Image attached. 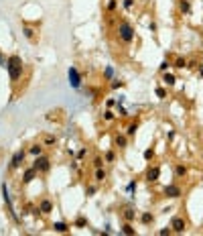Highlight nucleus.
<instances>
[{
	"label": "nucleus",
	"mask_w": 203,
	"mask_h": 236,
	"mask_svg": "<svg viewBox=\"0 0 203 236\" xmlns=\"http://www.w3.org/2000/svg\"><path fill=\"white\" fill-rule=\"evenodd\" d=\"M6 69H8L10 81H18V79H21V73H23V61H21V57L10 55L6 59Z\"/></svg>",
	"instance_id": "f257e3e1"
},
{
	"label": "nucleus",
	"mask_w": 203,
	"mask_h": 236,
	"mask_svg": "<svg viewBox=\"0 0 203 236\" xmlns=\"http://www.w3.org/2000/svg\"><path fill=\"white\" fill-rule=\"evenodd\" d=\"M118 37H120L124 43H132V41H134V29H132V24L122 21V23L118 24Z\"/></svg>",
	"instance_id": "f03ea898"
},
{
	"label": "nucleus",
	"mask_w": 203,
	"mask_h": 236,
	"mask_svg": "<svg viewBox=\"0 0 203 236\" xmlns=\"http://www.w3.org/2000/svg\"><path fill=\"white\" fill-rule=\"evenodd\" d=\"M67 78H69V84H71V88H75V90H79L81 88V73L77 71V67H71L67 69Z\"/></svg>",
	"instance_id": "7ed1b4c3"
},
{
	"label": "nucleus",
	"mask_w": 203,
	"mask_h": 236,
	"mask_svg": "<svg viewBox=\"0 0 203 236\" xmlns=\"http://www.w3.org/2000/svg\"><path fill=\"white\" fill-rule=\"evenodd\" d=\"M33 167L37 169L39 173H47V171L51 169V161H49V157H43V155H39V157H35Z\"/></svg>",
	"instance_id": "20e7f679"
},
{
	"label": "nucleus",
	"mask_w": 203,
	"mask_h": 236,
	"mask_svg": "<svg viewBox=\"0 0 203 236\" xmlns=\"http://www.w3.org/2000/svg\"><path fill=\"white\" fill-rule=\"evenodd\" d=\"M171 230L177 232V234H181V232L185 230V220H183L181 216H175V218L171 220Z\"/></svg>",
	"instance_id": "39448f33"
},
{
	"label": "nucleus",
	"mask_w": 203,
	"mask_h": 236,
	"mask_svg": "<svg viewBox=\"0 0 203 236\" xmlns=\"http://www.w3.org/2000/svg\"><path fill=\"white\" fill-rule=\"evenodd\" d=\"M2 198H4V202H6V206H8V212L12 214V218L18 222V218H16V214H14V208H12V200H10V195H8V187H6V183L2 185Z\"/></svg>",
	"instance_id": "423d86ee"
},
{
	"label": "nucleus",
	"mask_w": 203,
	"mask_h": 236,
	"mask_svg": "<svg viewBox=\"0 0 203 236\" xmlns=\"http://www.w3.org/2000/svg\"><path fill=\"white\" fill-rule=\"evenodd\" d=\"M24 161V151H16L14 155H12L10 159V167L12 169H16V167H21V163Z\"/></svg>",
	"instance_id": "0eeeda50"
},
{
	"label": "nucleus",
	"mask_w": 203,
	"mask_h": 236,
	"mask_svg": "<svg viewBox=\"0 0 203 236\" xmlns=\"http://www.w3.org/2000/svg\"><path fill=\"white\" fill-rule=\"evenodd\" d=\"M163 191H165V195H169V198H181V187L179 185H173V183H171V185H167Z\"/></svg>",
	"instance_id": "6e6552de"
},
{
	"label": "nucleus",
	"mask_w": 203,
	"mask_h": 236,
	"mask_svg": "<svg viewBox=\"0 0 203 236\" xmlns=\"http://www.w3.org/2000/svg\"><path fill=\"white\" fill-rule=\"evenodd\" d=\"M158 177H160V169L158 167H150L146 171V181L150 183V181H158Z\"/></svg>",
	"instance_id": "1a4fd4ad"
},
{
	"label": "nucleus",
	"mask_w": 203,
	"mask_h": 236,
	"mask_svg": "<svg viewBox=\"0 0 203 236\" xmlns=\"http://www.w3.org/2000/svg\"><path fill=\"white\" fill-rule=\"evenodd\" d=\"M37 173H39V171H37L35 167L26 169V171H24V175H23V181H24V183H31V181H33L35 177H37Z\"/></svg>",
	"instance_id": "9d476101"
},
{
	"label": "nucleus",
	"mask_w": 203,
	"mask_h": 236,
	"mask_svg": "<svg viewBox=\"0 0 203 236\" xmlns=\"http://www.w3.org/2000/svg\"><path fill=\"white\" fill-rule=\"evenodd\" d=\"M39 210H41L43 214L53 212V202H51V200H43V202H41V206H39Z\"/></svg>",
	"instance_id": "9b49d317"
},
{
	"label": "nucleus",
	"mask_w": 203,
	"mask_h": 236,
	"mask_svg": "<svg viewBox=\"0 0 203 236\" xmlns=\"http://www.w3.org/2000/svg\"><path fill=\"white\" fill-rule=\"evenodd\" d=\"M116 145L120 146V149H124L128 145V136L126 135H116Z\"/></svg>",
	"instance_id": "f8f14e48"
},
{
	"label": "nucleus",
	"mask_w": 203,
	"mask_h": 236,
	"mask_svg": "<svg viewBox=\"0 0 203 236\" xmlns=\"http://www.w3.org/2000/svg\"><path fill=\"white\" fill-rule=\"evenodd\" d=\"M163 81H165L167 86H175V81H177V79H175V75H173V73L165 71V78H163Z\"/></svg>",
	"instance_id": "ddd939ff"
},
{
	"label": "nucleus",
	"mask_w": 203,
	"mask_h": 236,
	"mask_svg": "<svg viewBox=\"0 0 203 236\" xmlns=\"http://www.w3.org/2000/svg\"><path fill=\"white\" fill-rule=\"evenodd\" d=\"M134 216H136V212L132 210V208H126V210H124V220H126V222H132Z\"/></svg>",
	"instance_id": "4468645a"
},
{
	"label": "nucleus",
	"mask_w": 203,
	"mask_h": 236,
	"mask_svg": "<svg viewBox=\"0 0 203 236\" xmlns=\"http://www.w3.org/2000/svg\"><path fill=\"white\" fill-rule=\"evenodd\" d=\"M175 175H177V177H185V175H187V167H185V165H177V167H175Z\"/></svg>",
	"instance_id": "2eb2a0df"
},
{
	"label": "nucleus",
	"mask_w": 203,
	"mask_h": 236,
	"mask_svg": "<svg viewBox=\"0 0 203 236\" xmlns=\"http://www.w3.org/2000/svg\"><path fill=\"white\" fill-rule=\"evenodd\" d=\"M122 234H128V236H130V234H136V230L132 228V224H130V222H126V224L122 226Z\"/></svg>",
	"instance_id": "dca6fc26"
},
{
	"label": "nucleus",
	"mask_w": 203,
	"mask_h": 236,
	"mask_svg": "<svg viewBox=\"0 0 203 236\" xmlns=\"http://www.w3.org/2000/svg\"><path fill=\"white\" fill-rule=\"evenodd\" d=\"M53 228H55L57 232H67V230H69V226L65 224V222H55V224H53Z\"/></svg>",
	"instance_id": "f3484780"
},
{
	"label": "nucleus",
	"mask_w": 203,
	"mask_h": 236,
	"mask_svg": "<svg viewBox=\"0 0 203 236\" xmlns=\"http://www.w3.org/2000/svg\"><path fill=\"white\" fill-rule=\"evenodd\" d=\"M106 179V171H104V169H96V181H98V183H102V181Z\"/></svg>",
	"instance_id": "a211bd4d"
},
{
	"label": "nucleus",
	"mask_w": 203,
	"mask_h": 236,
	"mask_svg": "<svg viewBox=\"0 0 203 236\" xmlns=\"http://www.w3.org/2000/svg\"><path fill=\"white\" fill-rule=\"evenodd\" d=\"M152 220H154V216H152V214H148V212L140 216V222H142V224H150Z\"/></svg>",
	"instance_id": "6ab92c4d"
},
{
	"label": "nucleus",
	"mask_w": 203,
	"mask_h": 236,
	"mask_svg": "<svg viewBox=\"0 0 203 236\" xmlns=\"http://www.w3.org/2000/svg\"><path fill=\"white\" fill-rule=\"evenodd\" d=\"M29 153H31L33 157H39V155L43 153V146H41V145H35V146H31V151H29Z\"/></svg>",
	"instance_id": "aec40b11"
},
{
	"label": "nucleus",
	"mask_w": 203,
	"mask_h": 236,
	"mask_svg": "<svg viewBox=\"0 0 203 236\" xmlns=\"http://www.w3.org/2000/svg\"><path fill=\"white\" fill-rule=\"evenodd\" d=\"M136 130H138V124H130V126H128V128H126V136H134L136 135Z\"/></svg>",
	"instance_id": "412c9836"
},
{
	"label": "nucleus",
	"mask_w": 203,
	"mask_h": 236,
	"mask_svg": "<svg viewBox=\"0 0 203 236\" xmlns=\"http://www.w3.org/2000/svg\"><path fill=\"white\" fill-rule=\"evenodd\" d=\"M181 10H183V12H191V4H189V0H181Z\"/></svg>",
	"instance_id": "4be33fe9"
},
{
	"label": "nucleus",
	"mask_w": 203,
	"mask_h": 236,
	"mask_svg": "<svg viewBox=\"0 0 203 236\" xmlns=\"http://www.w3.org/2000/svg\"><path fill=\"white\" fill-rule=\"evenodd\" d=\"M23 31H24V37H26V39H33V37H35V31L31 29V27H24Z\"/></svg>",
	"instance_id": "5701e85b"
},
{
	"label": "nucleus",
	"mask_w": 203,
	"mask_h": 236,
	"mask_svg": "<svg viewBox=\"0 0 203 236\" xmlns=\"http://www.w3.org/2000/svg\"><path fill=\"white\" fill-rule=\"evenodd\" d=\"M185 65H187V61H185L183 57H179V59L175 61V67H179V69H183V67H185Z\"/></svg>",
	"instance_id": "b1692460"
},
{
	"label": "nucleus",
	"mask_w": 203,
	"mask_h": 236,
	"mask_svg": "<svg viewBox=\"0 0 203 236\" xmlns=\"http://www.w3.org/2000/svg\"><path fill=\"white\" fill-rule=\"evenodd\" d=\"M126 191H128V193H134L136 191V181H130V183L126 185Z\"/></svg>",
	"instance_id": "393cba45"
},
{
	"label": "nucleus",
	"mask_w": 203,
	"mask_h": 236,
	"mask_svg": "<svg viewBox=\"0 0 203 236\" xmlns=\"http://www.w3.org/2000/svg\"><path fill=\"white\" fill-rule=\"evenodd\" d=\"M114 75V67H106V71H104V78L106 79H112Z\"/></svg>",
	"instance_id": "a878e982"
},
{
	"label": "nucleus",
	"mask_w": 203,
	"mask_h": 236,
	"mask_svg": "<svg viewBox=\"0 0 203 236\" xmlns=\"http://www.w3.org/2000/svg\"><path fill=\"white\" fill-rule=\"evenodd\" d=\"M154 94H157V98H165V96H167L165 88H157V90H154Z\"/></svg>",
	"instance_id": "bb28decb"
},
{
	"label": "nucleus",
	"mask_w": 203,
	"mask_h": 236,
	"mask_svg": "<svg viewBox=\"0 0 203 236\" xmlns=\"http://www.w3.org/2000/svg\"><path fill=\"white\" fill-rule=\"evenodd\" d=\"M152 157H154V151H152V149H146V151H144V159H146V161H150Z\"/></svg>",
	"instance_id": "cd10ccee"
},
{
	"label": "nucleus",
	"mask_w": 203,
	"mask_h": 236,
	"mask_svg": "<svg viewBox=\"0 0 203 236\" xmlns=\"http://www.w3.org/2000/svg\"><path fill=\"white\" fill-rule=\"evenodd\" d=\"M102 165H104V159H100V157H96V159H93V167H96V169H100Z\"/></svg>",
	"instance_id": "c85d7f7f"
},
{
	"label": "nucleus",
	"mask_w": 203,
	"mask_h": 236,
	"mask_svg": "<svg viewBox=\"0 0 203 236\" xmlns=\"http://www.w3.org/2000/svg\"><path fill=\"white\" fill-rule=\"evenodd\" d=\"M104 118H106L108 122H110V120H114V112H112V110H106V112H104Z\"/></svg>",
	"instance_id": "c756f323"
},
{
	"label": "nucleus",
	"mask_w": 203,
	"mask_h": 236,
	"mask_svg": "<svg viewBox=\"0 0 203 236\" xmlns=\"http://www.w3.org/2000/svg\"><path fill=\"white\" fill-rule=\"evenodd\" d=\"M122 86H124V84H122L120 79H114L112 81V90H118V88H122Z\"/></svg>",
	"instance_id": "7c9ffc66"
},
{
	"label": "nucleus",
	"mask_w": 203,
	"mask_h": 236,
	"mask_svg": "<svg viewBox=\"0 0 203 236\" xmlns=\"http://www.w3.org/2000/svg\"><path fill=\"white\" fill-rule=\"evenodd\" d=\"M169 67H171V63H169V61H163V63L158 65V69H160V71H167Z\"/></svg>",
	"instance_id": "2f4dec72"
},
{
	"label": "nucleus",
	"mask_w": 203,
	"mask_h": 236,
	"mask_svg": "<svg viewBox=\"0 0 203 236\" xmlns=\"http://www.w3.org/2000/svg\"><path fill=\"white\" fill-rule=\"evenodd\" d=\"M171 232H173V230H171V226H169V228H163V230H160L158 234H160V236H169Z\"/></svg>",
	"instance_id": "473e14b6"
},
{
	"label": "nucleus",
	"mask_w": 203,
	"mask_h": 236,
	"mask_svg": "<svg viewBox=\"0 0 203 236\" xmlns=\"http://www.w3.org/2000/svg\"><path fill=\"white\" fill-rule=\"evenodd\" d=\"M45 145H55V136H45Z\"/></svg>",
	"instance_id": "72a5a7b5"
},
{
	"label": "nucleus",
	"mask_w": 203,
	"mask_h": 236,
	"mask_svg": "<svg viewBox=\"0 0 203 236\" xmlns=\"http://www.w3.org/2000/svg\"><path fill=\"white\" fill-rule=\"evenodd\" d=\"M106 161H114V151H108V153H106Z\"/></svg>",
	"instance_id": "f704fd0d"
},
{
	"label": "nucleus",
	"mask_w": 203,
	"mask_h": 236,
	"mask_svg": "<svg viewBox=\"0 0 203 236\" xmlns=\"http://www.w3.org/2000/svg\"><path fill=\"white\" fill-rule=\"evenodd\" d=\"M132 4H134V0H124V8H132Z\"/></svg>",
	"instance_id": "c9c22d12"
},
{
	"label": "nucleus",
	"mask_w": 203,
	"mask_h": 236,
	"mask_svg": "<svg viewBox=\"0 0 203 236\" xmlns=\"http://www.w3.org/2000/svg\"><path fill=\"white\" fill-rule=\"evenodd\" d=\"M114 8H116V0H110L108 2V10H114Z\"/></svg>",
	"instance_id": "e433bc0d"
},
{
	"label": "nucleus",
	"mask_w": 203,
	"mask_h": 236,
	"mask_svg": "<svg viewBox=\"0 0 203 236\" xmlns=\"http://www.w3.org/2000/svg\"><path fill=\"white\" fill-rule=\"evenodd\" d=\"M75 226H85V220H83V218H77V222H75Z\"/></svg>",
	"instance_id": "4c0bfd02"
},
{
	"label": "nucleus",
	"mask_w": 203,
	"mask_h": 236,
	"mask_svg": "<svg viewBox=\"0 0 203 236\" xmlns=\"http://www.w3.org/2000/svg\"><path fill=\"white\" fill-rule=\"evenodd\" d=\"M85 153H88V151H85V149H81V151H79V153H77V159H81V157H85Z\"/></svg>",
	"instance_id": "58836bf2"
},
{
	"label": "nucleus",
	"mask_w": 203,
	"mask_h": 236,
	"mask_svg": "<svg viewBox=\"0 0 203 236\" xmlns=\"http://www.w3.org/2000/svg\"><path fill=\"white\" fill-rule=\"evenodd\" d=\"M114 104H116V100H108V102H106V106H108V108H112Z\"/></svg>",
	"instance_id": "ea45409f"
},
{
	"label": "nucleus",
	"mask_w": 203,
	"mask_h": 236,
	"mask_svg": "<svg viewBox=\"0 0 203 236\" xmlns=\"http://www.w3.org/2000/svg\"><path fill=\"white\" fill-rule=\"evenodd\" d=\"M201 78H203V67H201Z\"/></svg>",
	"instance_id": "a19ab883"
},
{
	"label": "nucleus",
	"mask_w": 203,
	"mask_h": 236,
	"mask_svg": "<svg viewBox=\"0 0 203 236\" xmlns=\"http://www.w3.org/2000/svg\"><path fill=\"white\" fill-rule=\"evenodd\" d=\"M0 63H2V55H0Z\"/></svg>",
	"instance_id": "79ce46f5"
}]
</instances>
